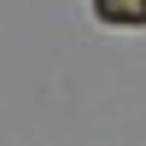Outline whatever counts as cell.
Segmentation results:
<instances>
[{
	"label": "cell",
	"mask_w": 146,
	"mask_h": 146,
	"mask_svg": "<svg viewBox=\"0 0 146 146\" xmlns=\"http://www.w3.org/2000/svg\"><path fill=\"white\" fill-rule=\"evenodd\" d=\"M94 18L117 23V29H140L146 23V0H94Z\"/></svg>",
	"instance_id": "6da1fadb"
}]
</instances>
